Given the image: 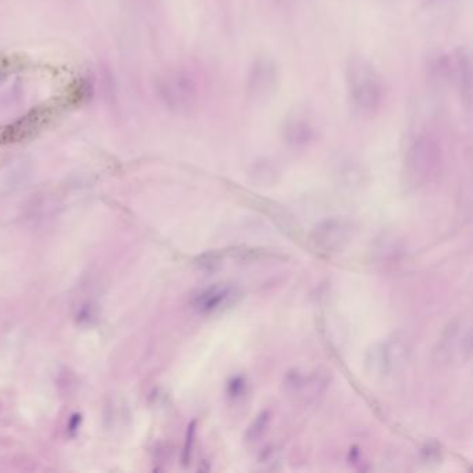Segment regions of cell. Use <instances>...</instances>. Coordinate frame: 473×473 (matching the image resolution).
Here are the masks:
<instances>
[{
	"label": "cell",
	"instance_id": "cell-1",
	"mask_svg": "<svg viewBox=\"0 0 473 473\" xmlns=\"http://www.w3.org/2000/svg\"><path fill=\"white\" fill-rule=\"evenodd\" d=\"M345 82L350 100L354 108L364 117L376 115L386 100V83L378 68L365 58H351Z\"/></svg>",
	"mask_w": 473,
	"mask_h": 473
},
{
	"label": "cell",
	"instance_id": "cell-2",
	"mask_svg": "<svg viewBox=\"0 0 473 473\" xmlns=\"http://www.w3.org/2000/svg\"><path fill=\"white\" fill-rule=\"evenodd\" d=\"M443 160V146L435 133L423 131L415 135L411 139L404 157L410 184L425 186L435 181L442 172Z\"/></svg>",
	"mask_w": 473,
	"mask_h": 473
},
{
	"label": "cell",
	"instance_id": "cell-3",
	"mask_svg": "<svg viewBox=\"0 0 473 473\" xmlns=\"http://www.w3.org/2000/svg\"><path fill=\"white\" fill-rule=\"evenodd\" d=\"M156 92L161 103L171 113L189 115L202 102V92L196 78L184 70H171L156 80Z\"/></svg>",
	"mask_w": 473,
	"mask_h": 473
},
{
	"label": "cell",
	"instance_id": "cell-4",
	"mask_svg": "<svg viewBox=\"0 0 473 473\" xmlns=\"http://www.w3.org/2000/svg\"><path fill=\"white\" fill-rule=\"evenodd\" d=\"M281 85V67L275 57L269 54L257 56L246 76V95L253 103L269 102Z\"/></svg>",
	"mask_w": 473,
	"mask_h": 473
},
{
	"label": "cell",
	"instance_id": "cell-5",
	"mask_svg": "<svg viewBox=\"0 0 473 473\" xmlns=\"http://www.w3.org/2000/svg\"><path fill=\"white\" fill-rule=\"evenodd\" d=\"M472 350V333L471 323L468 321H455L452 322L445 332L440 344H439V355L443 361L449 364H461L465 363Z\"/></svg>",
	"mask_w": 473,
	"mask_h": 473
},
{
	"label": "cell",
	"instance_id": "cell-6",
	"mask_svg": "<svg viewBox=\"0 0 473 473\" xmlns=\"http://www.w3.org/2000/svg\"><path fill=\"white\" fill-rule=\"evenodd\" d=\"M407 345L398 338L376 344L369 351L368 367L376 375H392L401 368L407 360Z\"/></svg>",
	"mask_w": 473,
	"mask_h": 473
},
{
	"label": "cell",
	"instance_id": "cell-7",
	"mask_svg": "<svg viewBox=\"0 0 473 473\" xmlns=\"http://www.w3.org/2000/svg\"><path fill=\"white\" fill-rule=\"evenodd\" d=\"M282 136L286 145L293 149H306L318 137V127L311 114L306 110L290 113L282 125Z\"/></svg>",
	"mask_w": 473,
	"mask_h": 473
},
{
	"label": "cell",
	"instance_id": "cell-8",
	"mask_svg": "<svg viewBox=\"0 0 473 473\" xmlns=\"http://www.w3.org/2000/svg\"><path fill=\"white\" fill-rule=\"evenodd\" d=\"M448 83H452L461 99L471 105L472 100V58L467 48L448 53Z\"/></svg>",
	"mask_w": 473,
	"mask_h": 473
},
{
	"label": "cell",
	"instance_id": "cell-9",
	"mask_svg": "<svg viewBox=\"0 0 473 473\" xmlns=\"http://www.w3.org/2000/svg\"><path fill=\"white\" fill-rule=\"evenodd\" d=\"M351 225L343 219H326L318 224L313 231V240L319 249L329 253L343 250L351 240Z\"/></svg>",
	"mask_w": 473,
	"mask_h": 473
},
{
	"label": "cell",
	"instance_id": "cell-10",
	"mask_svg": "<svg viewBox=\"0 0 473 473\" xmlns=\"http://www.w3.org/2000/svg\"><path fill=\"white\" fill-rule=\"evenodd\" d=\"M235 297V288L228 285H212L196 296L193 306L202 314H214L231 304Z\"/></svg>",
	"mask_w": 473,
	"mask_h": 473
},
{
	"label": "cell",
	"instance_id": "cell-11",
	"mask_svg": "<svg viewBox=\"0 0 473 473\" xmlns=\"http://www.w3.org/2000/svg\"><path fill=\"white\" fill-rule=\"evenodd\" d=\"M250 177L257 184H272L276 180V168L269 160L260 158L253 162L250 168Z\"/></svg>",
	"mask_w": 473,
	"mask_h": 473
},
{
	"label": "cell",
	"instance_id": "cell-12",
	"mask_svg": "<svg viewBox=\"0 0 473 473\" xmlns=\"http://www.w3.org/2000/svg\"><path fill=\"white\" fill-rule=\"evenodd\" d=\"M268 421H269V418H268V412L260 414L259 418H257V420L254 421V423L250 426L249 433H247V439H249L250 442H256V440H259V439L261 437V435H263L265 427H266V423H268Z\"/></svg>",
	"mask_w": 473,
	"mask_h": 473
},
{
	"label": "cell",
	"instance_id": "cell-13",
	"mask_svg": "<svg viewBox=\"0 0 473 473\" xmlns=\"http://www.w3.org/2000/svg\"><path fill=\"white\" fill-rule=\"evenodd\" d=\"M243 389H244L243 379L236 378V379H234V380L229 383V389H228V392H229V395H232V397H237V395H240L243 393Z\"/></svg>",
	"mask_w": 473,
	"mask_h": 473
},
{
	"label": "cell",
	"instance_id": "cell-14",
	"mask_svg": "<svg viewBox=\"0 0 473 473\" xmlns=\"http://www.w3.org/2000/svg\"><path fill=\"white\" fill-rule=\"evenodd\" d=\"M435 3H440V0H427V1H426L427 6H432V4H435Z\"/></svg>",
	"mask_w": 473,
	"mask_h": 473
},
{
	"label": "cell",
	"instance_id": "cell-15",
	"mask_svg": "<svg viewBox=\"0 0 473 473\" xmlns=\"http://www.w3.org/2000/svg\"><path fill=\"white\" fill-rule=\"evenodd\" d=\"M279 1H284V3H289V1H293V0H279Z\"/></svg>",
	"mask_w": 473,
	"mask_h": 473
}]
</instances>
